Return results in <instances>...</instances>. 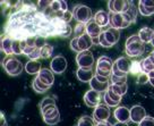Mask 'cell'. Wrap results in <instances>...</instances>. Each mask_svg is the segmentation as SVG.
Masks as SVG:
<instances>
[{"label":"cell","instance_id":"1","mask_svg":"<svg viewBox=\"0 0 154 126\" xmlns=\"http://www.w3.org/2000/svg\"><path fill=\"white\" fill-rule=\"evenodd\" d=\"M144 43L142 42L138 35H130L126 40V53L128 57H138L144 52Z\"/></svg>","mask_w":154,"mask_h":126},{"label":"cell","instance_id":"2","mask_svg":"<svg viewBox=\"0 0 154 126\" xmlns=\"http://www.w3.org/2000/svg\"><path fill=\"white\" fill-rule=\"evenodd\" d=\"M113 60L108 56H101L96 61L95 75L102 76V77L110 78L112 74V67H113Z\"/></svg>","mask_w":154,"mask_h":126},{"label":"cell","instance_id":"3","mask_svg":"<svg viewBox=\"0 0 154 126\" xmlns=\"http://www.w3.org/2000/svg\"><path fill=\"white\" fill-rule=\"evenodd\" d=\"M2 67L6 71V73L10 76H17L23 72L24 66L15 56H7L2 60Z\"/></svg>","mask_w":154,"mask_h":126},{"label":"cell","instance_id":"4","mask_svg":"<svg viewBox=\"0 0 154 126\" xmlns=\"http://www.w3.org/2000/svg\"><path fill=\"white\" fill-rule=\"evenodd\" d=\"M40 110H41V114H42V117H43V121L45 124H48L50 126H54L60 121V112H59L57 105H49V106H45Z\"/></svg>","mask_w":154,"mask_h":126},{"label":"cell","instance_id":"5","mask_svg":"<svg viewBox=\"0 0 154 126\" xmlns=\"http://www.w3.org/2000/svg\"><path fill=\"white\" fill-rule=\"evenodd\" d=\"M135 20L128 13H122V14H112L110 13V26L116 30L125 29L129 26Z\"/></svg>","mask_w":154,"mask_h":126},{"label":"cell","instance_id":"6","mask_svg":"<svg viewBox=\"0 0 154 126\" xmlns=\"http://www.w3.org/2000/svg\"><path fill=\"white\" fill-rule=\"evenodd\" d=\"M92 46H93V41L87 34L82 35L79 38L74 36L70 41V49L77 53L83 52V51H88Z\"/></svg>","mask_w":154,"mask_h":126},{"label":"cell","instance_id":"7","mask_svg":"<svg viewBox=\"0 0 154 126\" xmlns=\"http://www.w3.org/2000/svg\"><path fill=\"white\" fill-rule=\"evenodd\" d=\"M72 14H74V18L77 20V23H81V24H86L91 20H93L91 8L85 5L75 6V8L72 9Z\"/></svg>","mask_w":154,"mask_h":126},{"label":"cell","instance_id":"8","mask_svg":"<svg viewBox=\"0 0 154 126\" xmlns=\"http://www.w3.org/2000/svg\"><path fill=\"white\" fill-rule=\"evenodd\" d=\"M131 6H133L131 1H127V0H110L108 2V8L112 14L127 13Z\"/></svg>","mask_w":154,"mask_h":126},{"label":"cell","instance_id":"9","mask_svg":"<svg viewBox=\"0 0 154 126\" xmlns=\"http://www.w3.org/2000/svg\"><path fill=\"white\" fill-rule=\"evenodd\" d=\"M76 63L78 65V68H84V69H90L94 65V57L92 52L88 51H83V52L77 53Z\"/></svg>","mask_w":154,"mask_h":126},{"label":"cell","instance_id":"10","mask_svg":"<svg viewBox=\"0 0 154 126\" xmlns=\"http://www.w3.org/2000/svg\"><path fill=\"white\" fill-rule=\"evenodd\" d=\"M102 100V93L94 91V90H88L85 94H84V102L87 107L91 108H96L99 105H101Z\"/></svg>","mask_w":154,"mask_h":126},{"label":"cell","instance_id":"11","mask_svg":"<svg viewBox=\"0 0 154 126\" xmlns=\"http://www.w3.org/2000/svg\"><path fill=\"white\" fill-rule=\"evenodd\" d=\"M110 108L106 106V105H99L94 109L93 112V118L96 123H102V121H108L109 117H110Z\"/></svg>","mask_w":154,"mask_h":126},{"label":"cell","instance_id":"12","mask_svg":"<svg viewBox=\"0 0 154 126\" xmlns=\"http://www.w3.org/2000/svg\"><path fill=\"white\" fill-rule=\"evenodd\" d=\"M50 69L53 72V74L63 73L67 69V59L61 55L56 56L50 63Z\"/></svg>","mask_w":154,"mask_h":126},{"label":"cell","instance_id":"13","mask_svg":"<svg viewBox=\"0 0 154 126\" xmlns=\"http://www.w3.org/2000/svg\"><path fill=\"white\" fill-rule=\"evenodd\" d=\"M146 116L147 115L145 112V108H143L140 105H136L130 108V121L135 124H140Z\"/></svg>","mask_w":154,"mask_h":126},{"label":"cell","instance_id":"14","mask_svg":"<svg viewBox=\"0 0 154 126\" xmlns=\"http://www.w3.org/2000/svg\"><path fill=\"white\" fill-rule=\"evenodd\" d=\"M103 100H104V105H106L109 108L110 107H118V105L121 101V97L113 91H111L110 89H108L103 94Z\"/></svg>","mask_w":154,"mask_h":126},{"label":"cell","instance_id":"15","mask_svg":"<svg viewBox=\"0 0 154 126\" xmlns=\"http://www.w3.org/2000/svg\"><path fill=\"white\" fill-rule=\"evenodd\" d=\"M113 116L119 123H129L130 121V109L124 106L117 107L113 112Z\"/></svg>","mask_w":154,"mask_h":126},{"label":"cell","instance_id":"16","mask_svg":"<svg viewBox=\"0 0 154 126\" xmlns=\"http://www.w3.org/2000/svg\"><path fill=\"white\" fill-rule=\"evenodd\" d=\"M138 10L142 16L154 15V0H140L138 2Z\"/></svg>","mask_w":154,"mask_h":126},{"label":"cell","instance_id":"17","mask_svg":"<svg viewBox=\"0 0 154 126\" xmlns=\"http://www.w3.org/2000/svg\"><path fill=\"white\" fill-rule=\"evenodd\" d=\"M102 32V27L94 20H91L88 23H86V34L92 40L97 39Z\"/></svg>","mask_w":154,"mask_h":126},{"label":"cell","instance_id":"18","mask_svg":"<svg viewBox=\"0 0 154 126\" xmlns=\"http://www.w3.org/2000/svg\"><path fill=\"white\" fill-rule=\"evenodd\" d=\"M36 77L42 83H44L45 85H49V87H52V84L54 83V74L49 68H42Z\"/></svg>","mask_w":154,"mask_h":126},{"label":"cell","instance_id":"19","mask_svg":"<svg viewBox=\"0 0 154 126\" xmlns=\"http://www.w3.org/2000/svg\"><path fill=\"white\" fill-rule=\"evenodd\" d=\"M103 35H104V38H106V42L109 43V46L112 47V46H115L119 41L120 32H119V30H116L113 27H109L106 31H103Z\"/></svg>","mask_w":154,"mask_h":126},{"label":"cell","instance_id":"20","mask_svg":"<svg viewBox=\"0 0 154 126\" xmlns=\"http://www.w3.org/2000/svg\"><path fill=\"white\" fill-rule=\"evenodd\" d=\"M130 67H131V61L126 57H119V58L113 63V68L120 71L122 73L128 74L130 72Z\"/></svg>","mask_w":154,"mask_h":126},{"label":"cell","instance_id":"21","mask_svg":"<svg viewBox=\"0 0 154 126\" xmlns=\"http://www.w3.org/2000/svg\"><path fill=\"white\" fill-rule=\"evenodd\" d=\"M93 20H95L101 27H104V26L110 25V14L106 13V10H99L93 16Z\"/></svg>","mask_w":154,"mask_h":126},{"label":"cell","instance_id":"22","mask_svg":"<svg viewBox=\"0 0 154 126\" xmlns=\"http://www.w3.org/2000/svg\"><path fill=\"white\" fill-rule=\"evenodd\" d=\"M94 72L93 69H84V68H78L76 71V76L77 78L83 83H90L92 81V78L94 77Z\"/></svg>","mask_w":154,"mask_h":126},{"label":"cell","instance_id":"23","mask_svg":"<svg viewBox=\"0 0 154 126\" xmlns=\"http://www.w3.org/2000/svg\"><path fill=\"white\" fill-rule=\"evenodd\" d=\"M137 35L140 36L143 43H151V41L154 38V30L149 27V26H144L138 31Z\"/></svg>","mask_w":154,"mask_h":126},{"label":"cell","instance_id":"24","mask_svg":"<svg viewBox=\"0 0 154 126\" xmlns=\"http://www.w3.org/2000/svg\"><path fill=\"white\" fill-rule=\"evenodd\" d=\"M13 42L14 39L10 38L9 35H4L1 38V50L7 55V56H13Z\"/></svg>","mask_w":154,"mask_h":126},{"label":"cell","instance_id":"25","mask_svg":"<svg viewBox=\"0 0 154 126\" xmlns=\"http://www.w3.org/2000/svg\"><path fill=\"white\" fill-rule=\"evenodd\" d=\"M24 68L29 74H31V75H36V76L40 73V71L42 69L41 63L38 60H29L27 63L25 64Z\"/></svg>","mask_w":154,"mask_h":126},{"label":"cell","instance_id":"26","mask_svg":"<svg viewBox=\"0 0 154 126\" xmlns=\"http://www.w3.org/2000/svg\"><path fill=\"white\" fill-rule=\"evenodd\" d=\"M90 85H91V89L92 90H94V91H97V92H106V90L109 89L110 87V84L109 82L106 83H103V82H100L99 80H96L95 77L92 78V81L90 82Z\"/></svg>","mask_w":154,"mask_h":126},{"label":"cell","instance_id":"27","mask_svg":"<svg viewBox=\"0 0 154 126\" xmlns=\"http://www.w3.org/2000/svg\"><path fill=\"white\" fill-rule=\"evenodd\" d=\"M142 64V69H143V73L149 74L151 72L154 71V58L149 55L146 58H144L143 60H140Z\"/></svg>","mask_w":154,"mask_h":126},{"label":"cell","instance_id":"28","mask_svg":"<svg viewBox=\"0 0 154 126\" xmlns=\"http://www.w3.org/2000/svg\"><path fill=\"white\" fill-rule=\"evenodd\" d=\"M32 87H33V90L36 93H44V92H47L51 87L45 85V84L41 82L38 77H35L33 80V82H32Z\"/></svg>","mask_w":154,"mask_h":126},{"label":"cell","instance_id":"29","mask_svg":"<svg viewBox=\"0 0 154 126\" xmlns=\"http://www.w3.org/2000/svg\"><path fill=\"white\" fill-rule=\"evenodd\" d=\"M54 17H57L59 20H61L63 23H66V24H69V22L72 20V18L74 17V14H72V11H59V13H56L54 14Z\"/></svg>","mask_w":154,"mask_h":126},{"label":"cell","instance_id":"30","mask_svg":"<svg viewBox=\"0 0 154 126\" xmlns=\"http://www.w3.org/2000/svg\"><path fill=\"white\" fill-rule=\"evenodd\" d=\"M109 89H110L111 91H113L115 93H117L118 96L122 97L124 94H126V93H127L128 85H127V83H126V84H122V85H115V84H110Z\"/></svg>","mask_w":154,"mask_h":126},{"label":"cell","instance_id":"31","mask_svg":"<svg viewBox=\"0 0 154 126\" xmlns=\"http://www.w3.org/2000/svg\"><path fill=\"white\" fill-rule=\"evenodd\" d=\"M95 121L91 116H83L77 121V126H95Z\"/></svg>","mask_w":154,"mask_h":126},{"label":"cell","instance_id":"32","mask_svg":"<svg viewBox=\"0 0 154 126\" xmlns=\"http://www.w3.org/2000/svg\"><path fill=\"white\" fill-rule=\"evenodd\" d=\"M53 53V47L51 44H45L43 48L41 49V58L43 59H48L52 56Z\"/></svg>","mask_w":154,"mask_h":126},{"label":"cell","instance_id":"33","mask_svg":"<svg viewBox=\"0 0 154 126\" xmlns=\"http://www.w3.org/2000/svg\"><path fill=\"white\" fill-rule=\"evenodd\" d=\"M86 34V24H81V23H77V25L74 29V35L75 38H79L82 35Z\"/></svg>","mask_w":154,"mask_h":126},{"label":"cell","instance_id":"34","mask_svg":"<svg viewBox=\"0 0 154 126\" xmlns=\"http://www.w3.org/2000/svg\"><path fill=\"white\" fill-rule=\"evenodd\" d=\"M130 73L134 74V75H136V76H138L140 74L143 73V69H142V64H140V61H137V60H135V61H131Z\"/></svg>","mask_w":154,"mask_h":126},{"label":"cell","instance_id":"35","mask_svg":"<svg viewBox=\"0 0 154 126\" xmlns=\"http://www.w3.org/2000/svg\"><path fill=\"white\" fill-rule=\"evenodd\" d=\"M127 83V77H119V76H116L111 74L110 77V84H115V85H122Z\"/></svg>","mask_w":154,"mask_h":126},{"label":"cell","instance_id":"36","mask_svg":"<svg viewBox=\"0 0 154 126\" xmlns=\"http://www.w3.org/2000/svg\"><path fill=\"white\" fill-rule=\"evenodd\" d=\"M50 9H51V11H53L54 14H56V13H59V11H63L61 0H54V1H51Z\"/></svg>","mask_w":154,"mask_h":126},{"label":"cell","instance_id":"37","mask_svg":"<svg viewBox=\"0 0 154 126\" xmlns=\"http://www.w3.org/2000/svg\"><path fill=\"white\" fill-rule=\"evenodd\" d=\"M13 53L14 55H20V53H23L22 47H20V40L14 39V42H13Z\"/></svg>","mask_w":154,"mask_h":126},{"label":"cell","instance_id":"38","mask_svg":"<svg viewBox=\"0 0 154 126\" xmlns=\"http://www.w3.org/2000/svg\"><path fill=\"white\" fill-rule=\"evenodd\" d=\"M27 58H29V60H38V59L41 58V49L35 48L33 51L27 56Z\"/></svg>","mask_w":154,"mask_h":126},{"label":"cell","instance_id":"39","mask_svg":"<svg viewBox=\"0 0 154 126\" xmlns=\"http://www.w3.org/2000/svg\"><path fill=\"white\" fill-rule=\"evenodd\" d=\"M49 105H56V100L51 97H47L42 99V101L40 102V109L44 108L45 106H49Z\"/></svg>","mask_w":154,"mask_h":126},{"label":"cell","instance_id":"40","mask_svg":"<svg viewBox=\"0 0 154 126\" xmlns=\"http://www.w3.org/2000/svg\"><path fill=\"white\" fill-rule=\"evenodd\" d=\"M138 126H154V117L146 116L144 119L138 124Z\"/></svg>","mask_w":154,"mask_h":126},{"label":"cell","instance_id":"41","mask_svg":"<svg viewBox=\"0 0 154 126\" xmlns=\"http://www.w3.org/2000/svg\"><path fill=\"white\" fill-rule=\"evenodd\" d=\"M137 83L138 84H146V83H149V77L147 74L142 73L137 76Z\"/></svg>","mask_w":154,"mask_h":126},{"label":"cell","instance_id":"42","mask_svg":"<svg viewBox=\"0 0 154 126\" xmlns=\"http://www.w3.org/2000/svg\"><path fill=\"white\" fill-rule=\"evenodd\" d=\"M45 39H44V36H36V41H35V47L38 49H42L45 46Z\"/></svg>","mask_w":154,"mask_h":126},{"label":"cell","instance_id":"43","mask_svg":"<svg viewBox=\"0 0 154 126\" xmlns=\"http://www.w3.org/2000/svg\"><path fill=\"white\" fill-rule=\"evenodd\" d=\"M99 44L102 46V47H104V48H110V46L106 42V38H104V35H103V32H102V33L100 34V36H99Z\"/></svg>","mask_w":154,"mask_h":126},{"label":"cell","instance_id":"44","mask_svg":"<svg viewBox=\"0 0 154 126\" xmlns=\"http://www.w3.org/2000/svg\"><path fill=\"white\" fill-rule=\"evenodd\" d=\"M0 118H1V126H7V121H6V118H5V115H4V112H1V115H0Z\"/></svg>","mask_w":154,"mask_h":126},{"label":"cell","instance_id":"45","mask_svg":"<svg viewBox=\"0 0 154 126\" xmlns=\"http://www.w3.org/2000/svg\"><path fill=\"white\" fill-rule=\"evenodd\" d=\"M95 126H113L109 121H102V123H96Z\"/></svg>","mask_w":154,"mask_h":126},{"label":"cell","instance_id":"46","mask_svg":"<svg viewBox=\"0 0 154 126\" xmlns=\"http://www.w3.org/2000/svg\"><path fill=\"white\" fill-rule=\"evenodd\" d=\"M113 126H129V125H128L127 123H119V121H117Z\"/></svg>","mask_w":154,"mask_h":126},{"label":"cell","instance_id":"47","mask_svg":"<svg viewBox=\"0 0 154 126\" xmlns=\"http://www.w3.org/2000/svg\"><path fill=\"white\" fill-rule=\"evenodd\" d=\"M147 75H149V78H154V71H153V72H151V73H149Z\"/></svg>","mask_w":154,"mask_h":126},{"label":"cell","instance_id":"48","mask_svg":"<svg viewBox=\"0 0 154 126\" xmlns=\"http://www.w3.org/2000/svg\"><path fill=\"white\" fill-rule=\"evenodd\" d=\"M149 84H151L152 87H154V78H149Z\"/></svg>","mask_w":154,"mask_h":126},{"label":"cell","instance_id":"49","mask_svg":"<svg viewBox=\"0 0 154 126\" xmlns=\"http://www.w3.org/2000/svg\"><path fill=\"white\" fill-rule=\"evenodd\" d=\"M151 56H152V57H153V58H154V50H153V51H152V52H151Z\"/></svg>","mask_w":154,"mask_h":126}]
</instances>
